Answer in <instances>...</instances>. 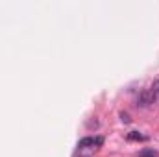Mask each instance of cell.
<instances>
[{
	"mask_svg": "<svg viewBox=\"0 0 159 157\" xmlns=\"http://www.w3.org/2000/svg\"><path fill=\"white\" fill-rule=\"evenodd\" d=\"M156 102V94H154V91H143L141 94H139V100H137V104L141 105V107H148V105H152Z\"/></svg>",
	"mask_w": 159,
	"mask_h": 157,
	"instance_id": "6da1fadb",
	"label": "cell"
},
{
	"mask_svg": "<svg viewBox=\"0 0 159 157\" xmlns=\"http://www.w3.org/2000/svg\"><path fill=\"white\" fill-rule=\"evenodd\" d=\"M102 142H104V139H102V137H98V139H94V137H85V139H81V141H80L78 148H87V146L94 148V146H102Z\"/></svg>",
	"mask_w": 159,
	"mask_h": 157,
	"instance_id": "7a4b0ae2",
	"label": "cell"
},
{
	"mask_svg": "<svg viewBox=\"0 0 159 157\" xmlns=\"http://www.w3.org/2000/svg\"><path fill=\"white\" fill-rule=\"evenodd\" d=\"M128 139H129V141H144L146 137H143L139 131H129V133H128Z\"/></svg>",
	"mask_w": 159,
	"mask_h": 157,
	"instance_id": "3957f363",
	"label": "cell"
},
{
	"mask_svg": "<svg viewBox=\"0 0 159 157\" xmlns=\"http://www.w3.org/2000/svg\"><path fill=\"white\" fill-rule=\"evenodd\" d=\"M120 118H122V122H124V124H129V122H131V118H129L128 113H120Z\"/></svg>",
	"mask_w": 159,
	"mask_h": 157,
	"instance_id": "277c9868",
	"label": "cell"
},
{
	"mask_svg": "<svg viewBox=\"0 0 159 157\" xmlns=\"http://www.w3.org/2000/svg\"><path fill=\"white\" fill-rule=\"evenodd\" d=\"M152 89H154V94H159V79H156V81H154Z\"/></svg>",
	"mask_w": 159,
	"mask_h": 157,
	"instance_id": "5b68a950",
	"label": "cell"
}]
</instances>
